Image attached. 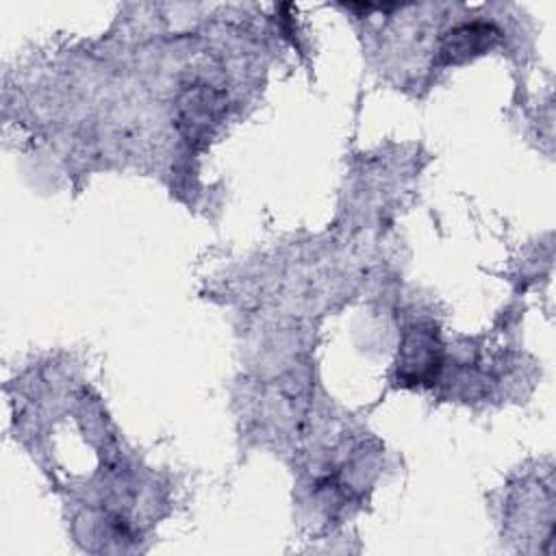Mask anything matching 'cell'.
<instances>
[{"label":"cell","mask_w":556,"mask_h":556,"mask_svg":"<svg viewBox=\"0 0 556 556\" xmlns=\"http://www.w3.org/2000/svg\"><path fill=\"white\" fill-rule=\"evenodd\" d=\"M500 41V30L489 22H465L454 26L441 37L439 63L441 65H463L495 48Z\"/></svg>","instance_id":"7a4b0ae2"},{"label":"cell","mask_w":556,"mask_h":556,"mask_svg":"<svg viewBox=\"0 0 556 556\" xmlns=\"http://www.w3.org/2000/svg\"><path fill=\"white\" fill-rule=\"evenodd\" d=\"M395 369L404 384L432 382L441 369V343L437 332L428 326L404 330Z\"/></svg>","instance_id":"6da1fadb"}]
</instances>
